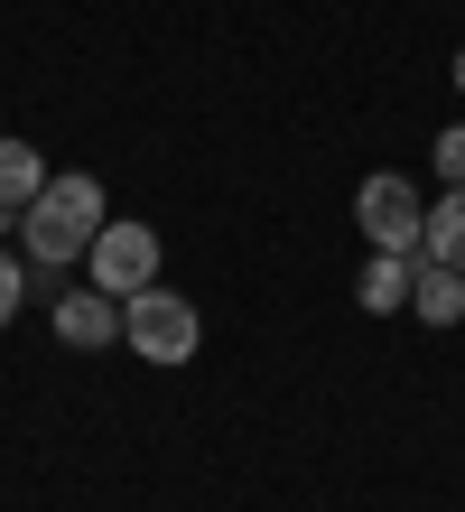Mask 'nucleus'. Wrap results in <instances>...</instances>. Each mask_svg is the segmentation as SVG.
<instances>
[{
    "instance_id": "nucleus-3",
    "label": "nucleus",
    "mask_w": 465,
    "mask_h": 512,
    "mask_svg": "<svg viewBox=\"0 0 465 512\" xmlns=\"http://www.w3.org/2000/svg\"><path fill=\"white\" fill-rule=\"evenodd\" d=\"M354 224H363V243L372 252H419V224H428V205H419V187L410 177H363L354 187Z\"/></svg>"
},
{
    "instance_id": "nucleus-7",
    "label": "nucleus",
    "mask_w": 465,
    "mask_h": 512,
    "mask_svg": "<svg viewBox=\"0 0 465 512\" xmlns=\"http://www.w3.org/2000/svg\"><path fill=\"white\" fill-rule=\"evenodd\" d=\"M410 280H419V252H372L363 280H354V308H372V317L410 308Z\"/></svg>"
},
{
    "instance_id": "nucleus-4",
    "label": "nucleus",
    "mask_w": 465,
    "mask_h": 512,
    "mask_svg": "<svg viewBox=\"0 0 465 512\" xmlns=\"http://www.w3.org/2000/svg\"><path fill=\"white\" fill-rule=\"evenodd\" d=\"M84 261H93V289L131 298V289H149V280H159V233H149V224H103Z\"/></svg>"
},
{
    "instance_id": "nucleus-6",
    "label": "nucleus",
    "mask_w": 465,
    "mask_h": 512,
    "mask_svg": "<svg viewBox=\"0 0 465 512\" xmlns=\"http://www.w3.org/2000/svg\"><path fill=\"white\" fill-rule=\"evenodd\" d=\"M410 317H419V326H465V270H447V261H428V252H419Z\"/></svg>"
},
{
    "instance_id": "nucleus-5",
    "label": "nucleus",
    "mask_w": 465,
    "mask_h": 512,
    "mask_svg": "<svg viewBox=\"0 0 465 512\" xmlns=\"http://www.w3.org/2000/svg\"><path fill=\"white\" fill-rule=\"evenodd\" d=\"M56 345H75V354L121 345V298L112 289H56Z\"/></svg>"
},
{
    "instance_id": "nucleus-10",
    "label": "nucleus",
    "mask_w": 465,
    "mask_h": 512,
    "mask_svg": "<svg viewBox=\"0 0 465 512\" xmlns=\"http://www.w3.org/2000/svg\"><path fill=\"white\" fill-rule=\"evenodd\" d=\"M28 252H10V243H0V326H10L19 317V298H28V270H19Z\"/></svg>"
},
{
    "instance_id": "nucleus-11",
    "label": "nucleus",
    "mask_w": 465,
    "mask_h": 512,
    "mask_svg": "<svg viewBox=\"0 0 465 512\" xmlns=\"http://www.w3.org/2000/svg\"><path fill=\"white\" fill-rule=\"evenodd\" d=\"M428 159H438V177H447V187H465V122L428 140Z\"/></svg>"
},
{
    "instance_id": "nucleus-1",
    "label": "nucleus",
    "mask_w": 465,
    "mask_h": 512,
    "mask_svg": "<svg viewBox=\"0 0 465 512\" xmlns=\"http://www.w3.org/2000/svg\"><path fill=\"white\" fill-rule=\"evenodd\" d=\"M103 224H112L103 215V187H93L84 168H56L47 187H38V205H19V252H28V270H66V261L93 252Z\"/></svg>"
},
{
    "instance_id": "nucleus-8",
    "label": "nucleus",
    "mask_w": 465,
    "mask_h": 512,
    "mask_svg": "<svg viewBox=\"0 0 465 512\" xmlns=\"http://www.w3.org/2000/svg\"><path fill=\"white\" fill-rule=\"evenodd\" d=\"M47 159H38V149H28V140H0V215H19V205H38V187H47Z\"/></svg>"
},
{
    "instance_id": "nucleus-12",
    "label": "nucleus",
    "mask_w": 465,
    "mask_h": 512,
    "mask_svg": "<svg viewBox=\"0 0 465 512\" xmlns=\"http://www.w3.org/2000/svg\"><path fill=\"white\" fill-rule=\"evenodd\" d=\"M456 84H465V47H456Z\"/></svg>"
},
{
    "instance_id": "nucleus-9",
    "label": "nucleus",
    "mask_w": 465,
    "mask_h": 512,
    "mask_svg": "<svg viewBox=\"0 0 465 512\" xmlns=\"http://www.w3.org/2000/svg\"><path fill=\"white\" fill-rule=\"evenodd\" d=\"M419 252H428V261H447V270H465V187H447L438 205H428V224H419Z\"/></svg>"
},
{
    "instance_id": "nucleus-2",
    "label": "nucleus",
    "mask_w": 465,
    "mask_h": 512,
    "mask_svg": "<svg viewBox=\"0 0 465 512\" xmlns=\"http://www.w3.org/2000/svg\"><path fill=\"white\" fill-rule=\"evenodd\" d=\"M121 345H131L140 364L177 373L186 354L205 345V317H196V298H177L168 280H149V289H131V298H121Z\"/></svg>"
}]
</instances>
